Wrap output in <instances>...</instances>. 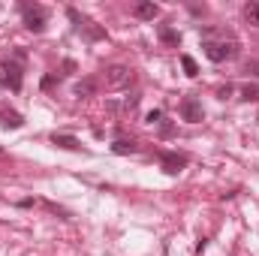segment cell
<instances>
[{"label": "cell", "instance_id": "cell-1", "mask_svg": "<svg viewBox=\"0 0 259 256\" xmlns=\"http://www.w3.org/2000/svg\"><path fill=\"white\" fill-rule=\"evenodd\" d=\"M238 55V46L235 42H205V58L208 61H214V64H220V61H226V58H235Z\"/></svg>", "mask_w": 259, "mask_h": 256}, {"label": "cell", "instance_id": "cell-2", "mask_svg": "<svg viewBox=\"0 0 259 256\" xmlns=\"http://www.w3.org/2000/svg\"><path fill=\"white\" fill-rule=\"evenodd\" d=\"M24 27L33 30V33H42V30H46V9H39V6H24Z\"/></svg>", "mask_w": 259, "mask_h": 256}, {"label": "cell", "instance_id": "cell-3", "mask_svg": "<svg viewBox=\"0 0 259 256\" xmlns=\"http://www.w3.org/2000/svg\"><path fill=\"white\" fill-rule=\"evenodd\" d=\"M133 81V72H130V66H109L106 69V88H124Z\"/></svg>", "mask_w": 259, "mask_h": 256}, {"label": "cell", "instance_id": "cell-4", "mask_svg": "<svg viewBox=\"0 0 259 256\" xmlns=\"http://www.w3.org/2000/svg\"><path fill=\"white\" fill-rule=\"evenodd\" d=\"M160 163H163V169H166L169 175H178V172L187 166V157H184V154H172V151H163V154H160Z\"/></svg>", "mask_w": 259, "mask_h": 256}, {"label": "cell", "instance_id": "cell-5", "mask_svg": "<svg viewBox=\"0 0 259 256\" xmlns=\"http://www.w3.org/2000/svg\"><path fill=\"white\" fill-rule=\"evenodd\" d=\"M181 118L190 121V124H199V121H202V103H199L196 97H187V100L181 103Z\"/></svg>", "mask_w": 259, "mask_h": 256}, {"label": "cell", "instance_id": "cell-6", "mask_svg": "<svg viewBox=\"0 0 259 256\" xmlns=\"http://www.w3.org/2000/svg\"><path fill=\"white\" fill-rule=\"evenodd\" d=\"M133 12H136V18H145V21H154V18L160 15V6H157V3H151V0H139Z\"/></svg>", "mask_w": 259, "mask_h": 256}, {"label": "cell", "instance_id": "cell-7", "mask_svg": "<svg viewBox=\"0 0 259 256\" xmlns=\"http://www.w3.org/2000/svg\"><path fill=\"white\" fill-rule=\"evenodd\" d=\"M52 142H55L58 148H66V151H78V148H81V142H78L75 136H58V133H55Z\"/></svg>", "mask_w": 259, "mask_h": 256}, {"label": "cell", "instance_id": "cell-8", "mask_svg": "<svg viewBox=\"0 0 259 256\" xmlns=\"http://www.w3.org/2000/svg\"><path fill=\"white\" fill-rule=\"evenodd\" d=\"M157 33H160V39H163L166 46H178V42H181V36H178L169 24H160V27H157Z\"/></svg>", "mask_w": 259, "mask_h": 256}, {"label": "cell", "instance_id": "cell-9", "mask_svg": "<svg viewBox=\"0 0 259 256\" xmlns=\"http://www.w3.org/2000/svg\"><path fill=\"white\" fill-rule=\"evenodd\" d=\"M94 94H97V81H94V78H84V81L75 84V97L84 100V97H94Z\"/></svg>", "mask_w": 259, "mask_h": 256}, {"label": "cell", "instance_id": "cell-10", "mask_svg": "<svg viewBox=\"0 0 259 256\" xmlns=\"http://www.w3.org/2000/svg\"><path fill=\"white\" fill-rule=\"evenodd\" d=\"M112 151H115V154H136V151H139V145H136L133 139H118V142L112 145Z\"/></svg>", "mask_w": 259, "mask_h": 256}, {"label": "cell", "instance_id": "cell-11", "mask_svg": "<svg viewBox=\"0 0 259 256\" xmlns=\"http://www.w3.org/2000/svg\"><path fill=\"white\" fill-rule=\"evenodd\" d=\"M6 81L12 84V91H18V88H21V72H18V66H15V64H6Z\"/></svg>", "mask_w": 259, "mask_h": 256}, {"label": "cell", "instance_id": "cell-12", "mask_svg": "<svg viewBox=\"0 0 259 256\" xmlns=\"http://www.w3.org/2000/svg\"><path fill=\"white\" fill-rule=\"evenodd\" d=\"M181 66H184V72H187L190 78H196V75H199V64H196L190 55H181Z\"/></svg>", "mask_w": 259, "mask_h": 256}, {"label": "cell", "instance_id": "cell-13", "mask_svg": "<svg viewBox=\"0 0 259 256\" xmlns=\"http://www.w3.org/2000/svg\"><path fill=\"white\" fill-rule=\"evenodd\" d=\"M241 100L256 103V100H259V84H244V88H241Z\"/></svg>", "mask_w": 259, "mask_h": 256}, {"label": "cell", "instance_id": "cell-14", "mask_svg": "<svg viewBox=\"0 0 259 256\" xmlns=\"http://www.w3.org/2000/svg\"><path fill=\"white\" fill-rule=\"evenodd\" d=\"M244 18H247L250 24H259V3H247V6H244Z\"/></svg>", "mask_w": 259, "mask_h": 256}, {"label": "cell", "instance_id": "cell-15", "mask_svg": "<svg viewBox=\"0 0 259 256\" xmlns=\"http://www.w3.org/2000/svg\"><path fill=\"white\" fill-rule=\"evenodd\" d=\"M3 124H6V127H21V124H24V121H21V115H15V112H9V115H6V121H3Z\"/></svg>", "mask_w": 259, "mask_h": 256}, {"label": "cell", "instance_id": "cell-16", "mask_svg": "<svg viewBox=\"0 0 259 256\" xmlns=\"http://www.w3.org/2000/svg\"><path fill=\"white\" fill-rule=\"evenodd\" d=\"M217 97H220V100L232 97V84H220V88H217Z\"/></svg>", "mask_w": 259, "mask_h": 256}, {"label": "cell", "instance_id": "cell-17", "mask_svg": "<svg viewBox=\"0 0 259 256\" xmlns=\"http://www.w3.org/2000/svg\"><path fill=\"white\" fill-rule=\"evenodd\" d=\"M160 118H163V115H160V112H157V109H154V112H148V118H145V121H148V124H157V121H160Z\"/></svg>", "mask_w": 259, "mask_h": 256}]
</instances>
